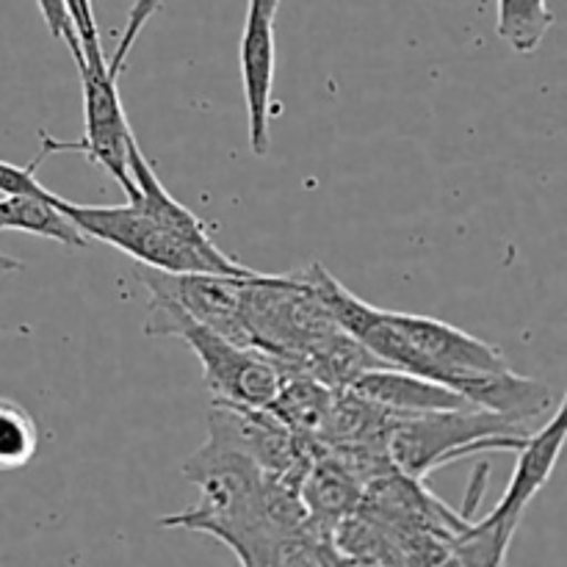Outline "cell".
Masks as SVG:
<instances>
[{"label":"cell","mask_w":567,"mask_h":567,"mask_svg":"<svg viewBox=\"0 0 567 567\" xmlns=\"http://www.w3.org/2000/svg\"><path fill=\"white\" fill-rule=\"evenodd\" d=\"M183 474L199 487V504L161 518L164 529L216 537L247 567L347 565L332 535L308 518L297 487L219 435L208 432Z\"/></svg>","instance_id":"cell-1"},{"label":"cell","mask_w":567,"mask_h":567,"mask_svg":"<svg viewBox=\"0 0 567 567\" xmlns=\"http://www.w3.org/2000/svg\"><path fill=\"white\" fill-rule=\"evenodd\" d=\"M147 324L144 336L181 338L203 363L210 402L264 410L275 402L282 382V365L271 354L252 347H238L230 338L203 324L177 299L164 291H147Z\"/></svg>","instance_id":"cell-2"},{"label":"cell","mask_w":567,"mask_h":567,"mask_svg":"<svg viewBox=\"0 0 567 567\" xmlns=\"http://www.w3.org/2000/svg\"><path fill=\"white\" fill-rule=\"evenodd\" d=\"M529 437V426L502 415L463 404L454 410L396 419L388 435V460L393 468L424 482L432 471L487 452H518Z\"/></svg>","instance_id":"cell-3"},{"label":"cell","mask_w":567,"mask_h":567,"mask_svg":"<svg viewBox=\"0 0 567 567\" xmlns=\"http://www.w3.org/2000/svg\"><path fill=\"white\" fill-rule=\"evenodd\" d=\"M565 415L567 402L554 410L551 421L543 430L529 432L524 446L518 449L513 480L504 491L502 502L496 504L487 518L480 524L471 520L468 529L460 532L449 546L446 565H504L507 563L509 543L524 520L526 509L535 502L537 493L548 485L554 468L559 463L565 443Z\"/></svg>","instance_id":"cell-4"},{"label":"cell","mask_w":567,"mask_h":567,"mask_svg":"<svg viewBox=\"0 0 567 567\" xmlns=\"http://www.w3.org/2000/svg\"><path fill=\"white\" fill-rule=\"evenodd\" d=\"M55 205L75 221L86 238L109 244L120 252L131 255L147 269L169 271V275H225V277H244L252 275L244 264L227 258H210L199 252L181 236L166 230L155 219H150L144 210H138L133 203L125 205H78L55 194Z\"/></svg>","instance_id":"cell-5"},{"label":"cell","mask_w":567,"mask_h":567,"mask_svg":"<svg viewBox=\"0 0 567 567\" xmlns=\"http://www.w3.org/2000/svg\"><path fill=\"white\" fill-rule=\"evenodd\" d=\"M64 44L70 48L78 75H81L83 136L78 142H59V138L42 131L39 133V138H42L39 158H48V155L55 153L83 155L89 164L109 172L122 186L125 197H131L136 192L131 172H127V144H131L133 131L120 97V78L111 75L109 61L83 59L78 33H72Z\"/></svg>","instance_id":"cell-6"},{"label":"cell","mask_w":567,"mask_h":567,"mask_svg":"<svg viewBox=\"0 0 567 567\" xmlns=\"http://www.w3.org/2000/svg\"><path fill=\"white\" fill-rule=\"evenodd\" d=\"M238 66H241L244 105H247V136L252 155L264 158L271 147V92H275V14L249 6L244 22L241 48H238Z\"/></svg>","instance_id":"cell-7"},{"label":"cell","mask_w":567,"mask_h":567,"mask_svg":"<svg viewBox=\"0 0 567 567\" xmlns=\"http://www.w3.org/2000/svg\"><path fill=\"white\" fill-rule=\"evenodd\" d=\"M354 393H360L369 402L380 404L396 419H410V415H424L437 413V410H454L463 408L465 402L460 393L452 388L441 385L426 377L410 374L404 369H393V365H371L363 374L352 380Z\"/></svg>","instance_id":"cell-8"},{"label":"cell","mask_w":567,"mask_h":567,"mask_svg":"<svg viewBox=\"0 0 567 567\" xmlns=\"http://www.w3.org/2000/svg\"><path fill=\"white\" fill-rule=\"evenodd\" d=\"M53 197L55 194H48V197H22V194L3 197L0 199V233L20 230L28 236L50 238V241L64 244V247H86L89 238L55 205Z\"/></svg>","instance_id":"cell-9"},{"label":"cell","mask_w":567,"mask_h":567,"mask_svg":"<svg viewBox=\"0 0 567 567\" xmlns=\"http://www.w3.org/2000/svg\"><path fill=\"white\" fill-rule=\"evenodd\" d=\"M496 33L515 53H535L554 28V17L548 0H496Z\"/></svg>","instance_id":"cell-10"},{"label":"cell","mask_w":567,"mask_h":567,"mask_svg":"<svg viewBox=\"0 0 567 567\" xmlns=\"http://www.w3.org/2000/svg\"><path fill=\"white\" fill-rule=\"evenodd\" d=\"M39 452V426L20 402L0 396V474H14L33 463Z\"/></svg>","instance_id":"cell-11"},{"label":"cell","mask_w":567,"mask_h":567,"mask_svg":"<svg viewBox=\"0 0 567 567\" xmlns=\"http://www.w3.org/2000/svg\"><path fill=\"white\" fill-rule=\"evenodd\" d=\"M161 6H164V0H136V3H133L131 14H127V22H125V31H122L120 42H116L114 55H111V61H109L111 75L120 78L122 72H125L127 55H131V50H133V44H136L138 33L144 31V25L153 20L155 11H158Z\"/></svg>","instance_id":"cell-12"},{"label":"cell","mask_w":567,"mask_h":567,"mask_svg":"<svg viewBox=\"0 0 567 567\" xmlns=\"http://www.w3.org/2000/svg\"><path fill=\"white\" fill-rule=\"evenodd\" d=\"M39 161H42L39 155L28 166L0 161V194H3V197H11V194H22V197H48V194H53L50 188H44L42 183L37 181Z\"/></svg>","instance_id":"cell-13"},{"label":"cell","mask_w":567,"mask_h":567,"mask_svg":"<svg viewBox=\"0 0 567 567\" xmlns=\"http://www.w3.org/2000/svg\"><path fill=\"white\" fill-rule=\"evenodd\" d=\"M37 3H39V11H42L44 22H48L50 37L66 42V39L75 33L70 9H66V0H37Z\"/></svg>","instance_id":"cell-14"},{"label":"cell","mask_w":567,"mask_h":567,"mask_svg":"<svg viewBox=\"0 0 567 567\" xmlns=\"http://www.w3.org/2000/svg\"><path fill=\"white\" fill-rule=\"evenodd\" d=\"M22 269H25V264H22V260H17V258H11V255L0 252V277L11 275V271H22Z\"/></svg>","instance_id":"cell-15"},{"label":"cell","mask_w":567,"mask_h":567,"mask_svg":"<svg viewBox=\"0 0 567 567\" xmlns=\"http://www.w3.org/2000/svg\"><path fill=\"white\" fill-rule=\"evenodd\" d=\"M249 6H252V9L266 11V14H275L277 17V9H280V0H249Z\"/></svg>","instance_id":"cell-16"}]
</instances>
